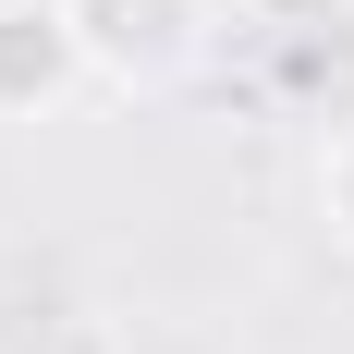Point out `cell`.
Masks as SVG:
<instances>
[{"instance_id":"3957f363","label":"cell","mask_w":354,"mask_h":354,"mask_svg":"<svg viewBox=\"0 0 354 354\" xmlns=\"http://www.w3.org/2000/svg\"><path fill=\"white\" fill-rule=\"evenodd\" d=\"M318 220H330V245L354 257V122L318 147Z\"/></svg>"},{"instance_id":"6da1fadb","label":"cell","mask_w":354,"mask_h":354,"mask_svg":"<svg viewBox=\"0 0 354 354\" xmlns=\"http://www.w3.org/2000/svg\"><path fill=\"white\" fill-rule=\"evenodd\" d=\"M73 37H86V73L122 86V98H171L183 73L208 62L220 0H73Z\"/></svg>"},{"instance_id":"7a4b0ae2","label":"cell","mask_w":354,"mask_h":354,"mask_svg":"<svg viewBox=\"0 0 354 354\" xmlns=\"http://www.w3.org/2000/svg\"><path fill=\"white\" fill-rule=\"evenodd\" d=\"M73 86H98L73 0H0V122H49Z\"/></svg>"},{"instance_id":"277c9868","label":"cell","mask_w":354,"mask_h":354,"mask_svg":"<svg viewBox=\"0 0 354 354\" xmlns=\"http://www.w3.org/2000/svg\"><path fill=\"white\" fill-rule=\"evenodd\" d=\"M269 37H330V25H354V0H245Z\"/></svg>"}]
</instances>
